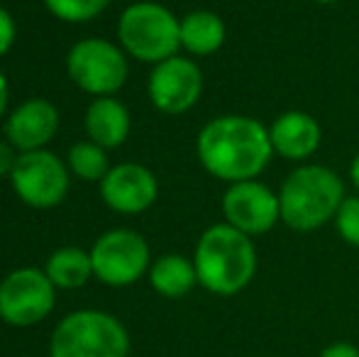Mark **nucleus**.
I'll return each instance as SVG.
<instances>
[{
  "mask_svg": "<svg viewBox=\"0 0 359 357\" xmlns=\"http://www.w3.org/2000/svg\"><path fill=\"white\" fill-rule=\"evenodd\" d=\"M196 154L210 177L230 186L259 179L274 157V147L264 123L252 115L225 113L201 128Z\"/></svg>",
  "mask_w": 359,
  "mask_h": 357,
  "instance_id": "f257e3e1",
  "label": "nucleus"
},
{
  "mask_svg": "<svg viewBox=\"0 0 359 357\" xmlns=\"http://www.w3.org/2000/svg\"><path fill=\"white\" fill-rule=\"evenodd\" d=\"M198 284L215 296H237L255 281L259 269L255 238L227 223H215L201 233L194 250Z\"/></svg>",
  "mask_w": 359,
  "mask_h": 357,
  "instance_id": "f03ea898",
  "label": "nucleus"
},
{
  "mask_svg": "<svg viewBox=\"0 0 359 357\" xmlns=\"http://www.w3.org/2000/svg\"><path fill=\"white\" fill-rule=\"evenodd\" d=\"M347 198L345 181L325 164H298L279 186L281 223L293 233H316L332 223Z\"/></svg>",
  "mask_w": 359,
  "mask_h": 357,
  "instance_id": "7ed1b4c3",
  "label": "nucleus"
},
{
  "mask_svg": "<svg viewBox=\"0 0 359 357\" xmlns=\"http://www.w3.org/2000/svg\"><path fill=\"white\" fill-rule=\"evenodd\" d=\"M123 49L137 62L161 64L181 49V20L161 3H133L118 22Z\"/></svg>",
  "mask_w": 359,
  "mask_h": 357,
  "instance_id": "20e7f679",
  "label": "nucleus"
},
{
  "mask_svg": "<svg viewBox=\"0 0 359 357\" xmlns=\"http://www.w3.org/2000/svg\"><path fill=\"white\" fill-rule=\"evenodd\" d=\"M130 335L115 316L103 311H74L52 333V357H128Z\"/></svg>",
  "mask_w": 359,
  "mask_h": 357,
  "instance_id": "39448f33",
  "label": "nucleus"
},
{
  "mask_svg": "<svg viewBox=\"0 0 359 357\" xmlns=\"http://www.w3.org/2000/svg\"><path fill=\"white\" fill-rule=\"evenodd\" d=\"M69 79L90 95H113L128 81V57L108 39H81L67 57Z\"/></svg>",
  "mask_w": 359,
  "mask_h": 357,
  "instance_id": "423d86ee",
  "label": "nucleus"
},
{
  "mask_svg": "<svg viewBox=\"0 0 359 357\" xmlns=\"http://www.w3.org/2000/svg\"><path fill=\"white\" fill-rule=\"evenodd\" d=\"M93 274L108 286H130L149 271V245L140 233L128 228L108 230L90 250Z\"/></svg>",
  "mask_w": 359,
  "mask_h": 357,
  "instance_id": "0eeeda50",
  "label": "nucleus"
},
{
  "mask_svg": "<svg viewBox=\"0 0 359 357\" xmlns=\"http://www.w3.org/2000/svg\"><path fill=\"white\" fill-rule=\"evenodd\" d=\"M57 286L47 271L34 267L15 269L0 281V318L18 328L44 321L54 309Z\"/></svg>",
  "mask_w": 359,
  "mask_h": 357,
  "instance_id": "6e6552de",
  "label": "nucleus"
},
{
  "mask_svg": "<svg viewBox=\"0 0 359 357\" xmlns=\"http://www.w3.org/2000/svg\"><path fill=\"white\" fill-rule=\"evenodd\" d=\"M220 208L225 215L222 223L250 238H262L281 223L279 191L259 179L230 184L220 198Z\"/></svg>",
  "mask_w": 359,
  "mask_h": 357,
  "instance_id": "1a4fd4ad",
  "label": "nucleus"
},
{
  "mask_svg": "<svg viewBox=\"0 0 359 357\" xmlns=\"http://www.w3.org/2000/svg\"><path fill=\"white\" fill-rule=\"evenodd\" d=\"M15 194L32 208H54L69 194V169L47 149L18 154L10 174Z\"/></svg>",
  "mask_w": 359,
  "mask_h": 357,
  "instance_id": "9d476101",
  "label": "nucleus"
},
{
  "mask_svg": "<svg viewBox=\"0 0 359 357\" xmlns=\"http://www.w3.org/2000/svg\"><path fill=\"white\" fill-rule=\"evenodd\" d=\"M149 100L159 113L181 115L191 110L203 95V72L189 57H171L154 64L149 74Z\"/></svg>",
  "mask_w": 359,
  "mask_h": 357,
  "instance_id": "9b49d317",
  "label": "nucleus"
},
{
  "mask_svg": "<svg viewBox=\"0 0 359 357\" xmlns=\"http://www.w3.org/2000/svg\"><path fill=\"white\" fill-rule=\"evenodd\" d=\"M100 196L105 206L115 213L137 215L151 208V203L159 196V181L151 174V169L142 164L125 162L118 167H110L105 179L100 181Z\"/></svg>",
  "mask_w": 359,
  "mask_h": 357,
  "instance_id": "f8f14e48",
  "label": "nucleus"
},
{
  "mask_svg": "<svg viewBox=\"0 0 359 357\" xmlns=\"http://www.w3.org/2000/svg\"><path fill=\"white\" fill-rule=\"evenodd\" d=\"M274 154L296 164H306L323 144V128L306 110H286L269 125Z\"/></svg>",
  "mask_w": 359,
  "mask_h": 357,
  "instance_id": "ddd939ff",
  "label": "nucleus"
},
{
  "mask_svg": "<svg viewBox=\"0 0 359 357\" xmlns=\"http://www.w3.org/2000/svg\"><path fill=\"white\" fill-rule=\"evenodd\" d=\"M59 128V113L49 100L32 98L25 100L22 105L8 115L5 123V135L8 142L20 152H34L42 149L49 140L54 137Z\"/></svg>",
  "mask_w": 359,
  "mask_h": 357,
  "instance_id": "4468645a",
  "label": "nucleus"
},
{
  "mask_svg": "<svg viewBox=\"0 0 359 357\" xmlns=\"http://www.w3.org/2000/svg\"><path fill=\"white\" fill-rule=\"evenodd\" d=\"M86 135L103 149H115L130 135V110L113 95H100L86 110Z\"/></svg>",
  "mask_w": 359,
  "mask_h": 357,
  "instance_id": "2eb2a0df",
  "label": "nucleus"
},
{
  "mask_svg": "<svg viewBox=\"0 0 359 357\" xmlns=\"http://www.w3.org/2000/svg\"><path fill=\"white\" fill-rule=\"evenodd\" d=\"M227 39V27L213 10H194L181 18V49L191 57H210L220 52Z\"/></svg>",
  "mask_w": 359,
  "mask_h": 357,
  "instance_id": "dca6fc26",
  "label": "nucleus"
},
{
  "mask_svg": "<svg viewBox=\"0 0 359 357\" xmlns=\"http://www.w3.org/2000/svg\"><path fill=\"white\" fill-rule=\"evenodd\" d=\"M149 284L164 299H184L198 284L194 260L184 255H161L149 267Z\"/></svg>",
  "mask_w": 359,
  "mask_h": 357,
  "instance_id": "f3484780",
  "label": "nucleus"
},
{
  "mask_svg": "<svg viewBox=\"0 0 359 357\" xmlns=\"http://www.w3.org/2000/svg\"><path fill=\"white\" fill-rule=\"evenodd\" d=\"M44 271L59 289H79L93 274V260L81 248H62L47 260Z\"/></svg>",
  "mask_w": 359,
  "mask_h": 357,
  "instance_id": "a211bd4d",
  "label": "nucleus"
},
{
  "mask_svg": "<svg viewBox=\"0 0 359 357\" xmlns=\"http://www.w3.org/2000/svg\"><path fill=\"white\" fill-rule=\"evenodd\" d=\"M69 169L74 177L83 181H103L110 172V162L105 149L88 140V142H76L69 149Z\"/></svg>",
  "mask_w": 359,
  "mask_h": 357,
  "instance_id": "6ab92c4d",
  "label": "nucleus"
},
{
  "mask_svg": "<svg viewBox=\"0 0 359 357\" xmlns=\"http://www.w3.org/2000/svg\"><path fill=\"white\" fill-rule=\"evenodd\" d=\"M44 5L64 22H88L108 8L110 0H44Z\"/></svg>",
  "mask_w": 359,
  "mask_h": 357,
  "instance_id": "aec40b11",
  "label": "nucleus"
},
{
  "mask_svg": "<svg viewBox=\"0 0 359 357\" xmlns=\"http://www.w3.org/2000/svg\"><path fill=\"white\" fill-rule=\"evenodd\" d=\"M332 225H335V233L340 235L342 243H347L350 248H359V194L347 196L342 201Z\"/></svg>",
  "mask_w": 359,
  "mask_h": 357,
  "instance_id": "412c9836",
  "label": "nucleus"
},
{
  "mask_svg": "<svg viewBox=\"0 0 359 357\" xmlns=\"http://www.w3.org/2000/svg\"><path fill=\"white\" fill-rule=\"evenodd\" d=\"M15 34H18V27H15L13 15L0 5V57H5V54L13 49Z\"/></svg>",
  "mask_w": 359,
  "mask_h": 357,
  "instance_id": "4be33fe9",
  "label": "nucleus"
},
{
  "mask_svg": "<svg viewBox=\"0 0 359 357\" xmlns=\"http://www.w3.org/2000/svg\"><path fill=\"white\" fill-rule=\"evenodd\" d=\"M318 357H359V348L347 340H335V343L325 345Z\"/></svg>",
  "mask_w": 359,
  "mask_h": 357,
  "instance_id": "5701e85b",
  "label": "nucleus"
},
{
  "mask_svg": "<svg viewBox=\"0 0 359 357\" xmlns=\"http://www.w3.org/2000/svg\"><path fill=\"white\" fill-rule=\"evenodd\" d=\"M15 147L10 142H0V177H10L15 169Z\"/></svg>",
  "mask_w": 359,
  "mask_h": 357,
  "instance_id": "b1692460",
  "label": "nucleus"
},
{
  "mask_svg": "<svg viewBox=\"0 0 359 357\" xmlns=\"http://www.w3.org/2000/svg\"><path fill=\"white\" fill-rule=\"evenodd\" d=\"M8 110V79H5L3 69H0V118Z\"/></svg>",
  "mask_w": 359,
  "mask_h": 357,
  "instance_id": "393cba45",
  "label": "nucleus"
},
{
  "mask_svg": "<svg viewBox=\"0 0 359 357\" xmlns=\"http://www.w3.org/2000/svg\"><path fill=\"white\" fill-rule=\"evenodd\" d=\"M350 181L355 186V191L359 194V152L355 154V159L350 162Z\"/></svg>",
  "mask_w": 359,
  "mask_h": 357,
  "instance_id": "a878e982",
  "label": "nucleus"
},
{
  "mask_svg": "<svg viewBox=\"0 0 359 357\" xmlns=\"http://www.w3.org/2000/svg\"><path fill=\"white\" fill-rule=\"evenodd\" d=\"M318 5H335V3H340V0H316Z\"/></svg>",
  "mask_w": 359,
  "mask_h": 357,
  "instance_id": "bb28decb",
  "label": "nucleus"
}]
</instances>
